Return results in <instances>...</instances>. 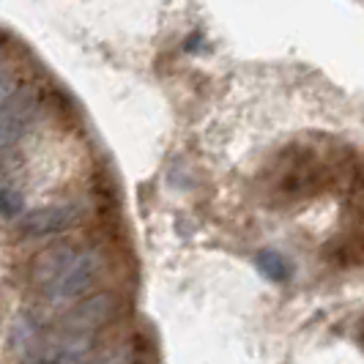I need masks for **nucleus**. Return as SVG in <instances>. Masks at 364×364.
Here are the masks:
<instances>
[{
    "instance_id": "nucleus-7",
    "label": "nucleus",
    "mask_w": 364,
    "mask_h": 364,
    "mask_svg": "<svg viewBox=\"0 0 364 364\" xmlns=\"http://www.w3.org/2000/svg\"><path fill=\"white\" fill-rule=\"evenodd\" d=\"M22 208H25L22 195H19L14 186H9L6 181H0V217L14 219L22 214Z\"/></svg>"
},
{
    "instance_id": "nucleus-2",
    "label": "nucleus",
    "mask_w": 364,
    "mask_h": 364,
    "mask_svg": "<svg viewBox=\"0 0 364 364\" xmlns=\"http://www.w3.org/2000/svg\"><path fill=\"white\" fill-rule=\"evenodd\" d=\"M80 222V208L72 203H58V205H44L22 217V233L31 238H53L66 230H72Z\"/></svg>"
},
{
    "instance_id": "nucleus-6",
    "label": "nucleus",
    "mask_w": 364,
    "mask_h": 364,
    "mask_svg": "<svg viewBox=\"0 0 364 364\" xmlns=\"http://www.w3.org/2000/svg\"><path fill=\"white\" fill-rule=\"evenodd\" d=\"M93 350V337H72L63 334L58 343L47 348L36 364H88Z\"/></svg>"
},
{
    "instance_id": "nucleus-1",
    "label": "nucleus",
    "mask_w": 364,
    "mask_h": 364,
    "mask_svg": "<svg viewBox=\"0 0 364 364\" xmlns=\"http://www.w3.org/2000/svg\"><path fill=\"white\" fill-rule=\"evenodd\" d=\"M115 315H118V296H112V293H96L93 299H85L80 307H74L63 318V334L93 337V331L107 326Z\"/></svg>"
},
{
    "instance_id": "nucleus-4",
    "label": "nucleus",
    "mask_w": 364,
    "mask_h": 364,
    "mask_svg": "<svg viewBox=\"0 0 364 364\" xmlns=\"http://www.w3.org/2000/svg\"><path fill=\"white\" fill-rule=\"evenodd\" d=\"M80 250H74L69 244H55L41 250L33 263H31V282L36 285L38 291H44L47 296L55 291V285L63 279V274L69 272V266L74 263Z\"/></svg>"
},
{
    "instance_id": "nucleus-5",
    "label": "nucleus",
    "mask_w": 364,
    "mask_h": 364,
    "mask_svg": "<svg viewBox=\"0 0 364 364\" xmlns=\"http://www.w3.org/2000/svg\"><path fill=\"white\" fill-rule=\"evenodd\" d=\"M33 99L28 93H14L0 105V151L11 148L25 134V127L33 118Z\"/></svg>"
},
{
    "instance_id": "nucleus-3",
    "label": "nucleus",
    "mask_w": 364,
    "mask_h": 364,
    "mask_svg": "<svg viewBox=\"0 0 364 364\" xmlns=\"http://www.w3.org/2000/svg\"><path fill=\"white\" fill-rule=\"evenodd\" d=\"M102 272V257L91 252V250H82L77 252L74 263L69 266V272L63 274V279L55 285V291L50 293V299L55 301H74L80 296L91 291V285L96 282V277Z\"/></svg>"
},
{
    "instance_id": "nucleus-8",
    "label": "nucleus",
    "mask_w": 364,
    "mask_h": 364,
    "mask_svg": "<svg viewBox=\"0 0 364 364\" xmlns=\"http://www.w3.org/2000/svg\"><path fill=\"white\" fill-rule=\"evenodd\" d=\"M6 85H9V72H6V66L0 63V96L6 93Z\"/></svg>"
}]
</instances>
